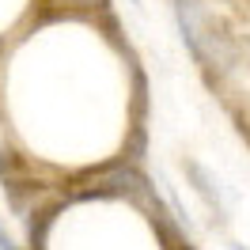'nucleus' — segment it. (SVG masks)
Listing matches in <instances>:
<instances>
[{
    "instance_id": "obj_1",
    "label": "nucleus",
    "mask_w": 250,
    "mask_h": 250,
    "mask_svg": "<svg viewBox=\"0 0 250 250\" xmlns=\"http://www.w3.org/2000/svg\"><path fill=\"white\" fill-rule=\"evenodd\" d=\"M189 174H193V178L201 182V186H197V189H201L205 197H208V201H212V205H216V208H220V186L212 189V178H208V171H205L201 163H189Z\"/></svg>"
},
{
    "instance_id": "obj_2",
    "label": "nucleus",
    "mask_w": 250,
    "mask_h": 250,
    "mask_svg": "<svg viewBox=\"0 0 250 250\" xmlns=\"http://www.w3.org/2000/svg\"><path fill=\"white\" fill-rule=\"evenodd\" d=\"M235 250H247V247H235Z\"/></svg>"
}]
</instances>
